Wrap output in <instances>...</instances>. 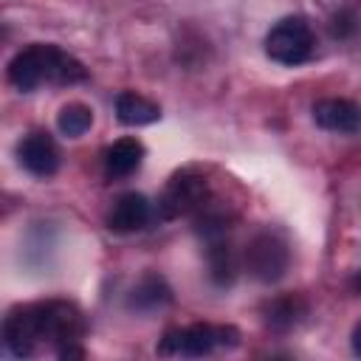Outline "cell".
Returning a JSON list of instances; mask_svg holds the SVG:
<instances>
[{
	"mask_svg": "<svg viewBox=\"0 0 361 361\" xmlns=\"http://www.w3.org/2000/svg\"><path fill=\"white\" fill-rule=\"evenodd\" d=\"M206 265H209V279L217 288H228V285H234V279L243 271V254L234 248V243L228 237L209 240L206 243Z\"/></svg>",
	"mask_w": 361,
	"mask_h": 361,
	"instance_id": "obj_10",
	"label": "cell"
},
{
	"mask_svg": "<svg viewBox=\"0 0 361 361\" xmlns=\"http://www.w3.org/2000/svg\"><path fill=\"white\" fill-rule=\"evenodd\" d=\"M305 316H307V299L302 293H282L262 305V322L274 333L293 330Z\"/></svg>",
	"mask_w": 361,
	"mask_h": 361,
	"instance_id": "obj_11",
	"label": "cell"
},
{
	"mask_svg": "<svg viewBox=\"0 0 361 361\" xmlns=\"http://www.w3.org/2000/svg\"><path fill=\"white\" fill-rule=\"evenodd\" d=\"M169 302H172V288L161 274H152V271L144 274L127 293V307L133 313H155V310H164Z\"/></svg>",
	"mask_w": 361,
	"mask_h": 361,
	"instance_id": "obj_12",
	"label": "cell"
},
{
	"mask_svg": "<svg viewBox=\"0 0 361 361\" xmlns=\"http://www.w3.org/2000/svg\"><path fill=\"white\" fill-rule=\"evenodd\" d=\"M243 268L257 282H279L290 268V248L276 231H257L243 248Z\"/></svg>",
	"mask_w": 361,
	"mask_h": 361,
	"instance_id": "obj_6",
	"label": "cell"
},
{
	"mask_svg": "<svg viewBox=\"0 0 361 361\" xmlns=\"http://www.w3.org/2000/svg\"><path fill=\"white\" fill-rule=\"evenodd\" d=\"M355 31H358V17L350 8H341V11H336L330 17V34L336 39H350Z\"/></svg>",
	"mask_w": 361,
	"mask_h": 361,
	"instance_id": "obj_18",
	"label": "cell"
},
{
	"mask_svg": "<svg viewBox=\"0 0 361 361\" xmlns=\"http://www.w3.org/2000/svg\"><path fill=\"white\" fill-rule=\"evenodd\" d=\"M17 158L23 169H28L34 178H51L59 169V147L51 133L34 130L17 144Z\"/></svg>",
	"mask_w": 361,
	"mask_h": 361,
	"instance_id": "obj_7",
	"label": "cell"
},
{
	"mask_svg": "<svg viewBox=\"0 0 361 361\" xmlns=\"http://www.w3.org/2000/svg\"><path fill=\"white\" fill-rule=\"evenodd\" d=\"M152 214H155V209L141 192H124L113 200L104 223L113 234H135L149 226Z\"/></svg>",
	"mask_w": 361,
	"mask_h": 361,
	"instance_id": "obj_8",
	"label": "cell"
},
{
	"mask_svg": "<svg viewBox=\"0 0 361 361\" xmlns=\"http://www.w3.org/2000/svg\"><path fill=\"white\" fill-rule=\"evenodd\" d=\"M231 220H234V217H231L228 209H223V206L206 200V203L195 212V231H197V237H200L203 243L220 240V237H228Z\"/></svg>",
	"mask_w": 361,
	"mask_h": 361,
	"instance_id": "obj_15",
	"label": "cell"
},
{
	"mask_svg": "<svg viewBox=\"0 0 361 361\" xmlns=\"http://www.w3.org/2000/svg\"><path fill=\"white\" fill-rule=\"evenodd\" d=\"M206 200H209L206 175L195 166H186L166 180L164 192L158 195L155 214H158V220H178V217L195 214Z\"/></svg>",
	"mask_w": 361,
	"mask_h": 361,
	"instance_id": "obj_4",
	"label": "cell"
},
{
	"mask_svg": "<svg viewBox=\"0 0 361 361\" xmlns=\"http://www.w3.org/2000/svg\"><path fill=\"white\" fill-rule=\"evenodd\" d=\"M85 79H87V68L76 56L62 51L59 45L34 42L8 59V82L23 93L37 90L39 85L62 87V85H76Z\"/></svg>",
	"mask_w": 361,
	"mask_h": 361,
	"instance_id": "obj_2",
	"label": "cell"
},
{
	"mask_svg": "<svg viewBox=\"0 0 361 361\" xmlns=\"http://www.w3.org/2000/svg\"><path fill=\"white\" fill-rule=\"evenodd\" d=\"M56 124H59V133L62 135L79 138V135H85L93 127V110L87 104H82V102H71V104H65L59 110Z\"/></svg>",
	"mask_w": 361,
	"mask_h": 361,
	"instance_id": "obj_16",
	"label": "cell"
},
{
	"mask_svg": "<svg viewBox=\"0 0 361 361\" xmlns=\"http://www.w3.org/2000/svg\"><path fill=\"white\" fill-rule=\"evenodd\" d=\"M350 288H353V290L361 296V271H355V276L350 279Z\"/></svg>",
	"mask_w": 361,
	"mask_h": 361,
	"instance_id": "obj_20",
	"label": "cell"
},
{
	"mask_svg": "<svg viewBox=\"0 0 361 361\" xmlns=\"http://www.w3.org/2000/svg\"><path fill=\"white\" fill-rule=\"evenodd\" d=\"M85 316L73 302L48 299L14 307L3 322V344L11 355L28 358L39 344H51L59 358H82Z\"/></svg>",
	"mask_w": 361,
	"mask_h": 361,
	"instance_id": "obj_1",
	"label": "cell"
},
{
	"mask_svg": "<svg viewBox=\"0 0 361 361\" xmlns=\"http://www.w3.org/2000/svg\"><path fill=\"white\" fill-rule=\"evenodd\" d=\"M353 353L361 355V322H358L355 330H353Z\"/></svg>",
	"mask_w": 361,
	"mask_h": 361,
	"instance_id": "obj_19",
	"label": "cell"
},
{
	"mask_svg": "<svg viewBox=\"0 0 361 361\" xmlns=\"http://www.w3.org/2000/svg\"><path fill=\"white\" fill-rule=\"evenodd\" d=\"M313 121H316V127H322L327 133L350 135V133L361 130V107L355 102L338 99V96L319 99L313 104Z\"/></svg>",
	"mask_w": 361,
	"mask_h": 361,
	"instance_id": "obj_9",
	"label": "cell"
},
{
	"mask_svg": "<svg viewBox=\"0 0 361 361\" xmlns=\"http://www.w3.org/2000/svg\"><path fill=\"white\" fill-rule=\"evenodd\" d=\"M144 164V144L138 138H118L104 152V175L110 180L130 178Z\"/></svg>",
	"mask_w": 361,
	"mask_h": 361,
	"instance_id": "obj_13",
	"label": "cell"
},
{
	"mask_svg": "<svg viewBox=\"0 0 361 361\" xmlns=\"http://www.w3.org/2000/svg\"><path fill=\"white\" fill-rule=\"evenodd\" d=\"M313 45H316L313 28L299 14L276 20L271 25V31L265 34V54L285 68H296V65L307 62L313 54Z\"/></svg>",
	"mask_w": 361,
	"mask_h": 361,
	"instance_id": "obj_5",
	"label": "cell"
},
{
	"mask_svg": "<svg viewBox=\"0 0 361 361\" xmlns=\"http://www.w3.org/2000/svg\"><path fill=\"white\" fill-rule=\"evenodd\" d=\"M116 118L127 127H141V124H152L161 118V107L155 102H149L147 96L135 93V90H124L116 96Z\"/></svg>",
	"mask_w": 361,
	"mask_h": 361,
	"instance_id": "obj_14",
	"label": "cell"
},
{
	"mask_svg": "<svg viewBox=\"0 0 361 361\" xmlns=\"http://www.w3.org/2000/svg\"><path fill=\"white\" fill-rule=\"evenodd\" d=\"M240 333L234 327L223 324H189V327H172L164 333L158 353L161 355H183V358H200L209 355L217 347H237Z\"/></svg>",
	"mask_w": 361,
	"mask_h": 361,
	"instance_id": "obj_3",
	"label": "cell"
},
{
	"mask_svg": "<svg viewBox=\"0 0 361 361\" xmlns=\"http://www.w3.org/2000/svg\"><path fill=\"white\" fill-rule=\"evenodd\" d=\"M206 56H209V42H206V37H203L200 31H195V28H186V31L180 34L178 45H175V59H178L180 65H186V68H197V65L206 62Z\"/></svg>",
	"mask_w": 361,
	"mask_h": 361,
	"instance_id": "obj_17",
	"label": "cell"
}]
</instances>
